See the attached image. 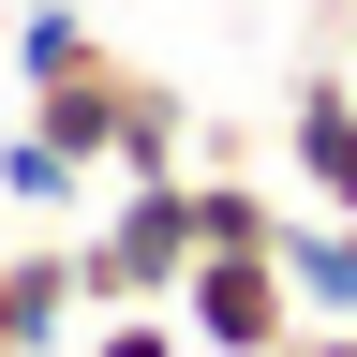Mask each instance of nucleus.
<instances>
[{
  "label": "nucleus",
  "mask_w": 357,
  "mask_h": 357,
  "mask_svg": "<svg viewBox=\"0 0 357 357\" xmlns=\"http://www.w3.org/2000/svg\"><path fill=\"white\" fill-rule=\"evenodd\" d=\"M194 178H119V208L75 238L89 268V312H178V283H194Z\"/></svg>",
  "instance_id": "f257e3e1"
},
{
  "label": "nucleus",
  "mask_w": 357,
  "mask_h": 357,
  "mask_svg": "<svg viewBox=\"0 0 357 357\" xmlns=\"http://www.w3.org/2000/svg\"><path fill=\"white\" fill-rule=\"evenodd\" d=\"M178 328H194V357H283V342L312 328V298H298V268H283V253H194Z\"/></svg>",
  "instance_id": "f03ea898"
},
{
  "label": "nucleus",
  "mask_w": 357,
  "mask_h": 357,
  "mask_svg": "<svg viewBox=\"0 0 357 357\" xmlns=\"http://www.w3.org/2000/svg\"><path fill=\"white\" fill-rule=\"evenodd\" d=\"M75 328H89L75 238H0V357H60Z\"/></svg>",
  "instance_id": "7ed1b4c3"
},
{
  "label": "nucleus",
  "mask_w": 357,
  "mask_h": 357,
  "mask_svg": "<svg viewBox=\"0 0 357 357\" xmlns=\"http://www.w3.org/2000/svg\"><path fill=\"white\" fill-rule=\"evenodd\" d=\"M119 119H134V60H119V45H105V60H75V75H45V89H30V134H45V149H75L89 178L119 164Z\"/></svg>",
  "instance_id": "20e7f679"
},
{
  "label": "nucleus",
  "mask_w": 357,
  "mask_h": 357,
  "mask_svg": "<svg viewBox=\"0 0 357 357\" xmlns=\"http://www.w3.org/2000/svg\"><path fill=\"white\" fill-rule=\"evenodd\" d=\"M283 164H298L312 208H357V75H328V60L298 75V105H283Z\"/></svg>",
  "instance_id": "39448f33"
},
{
  "label": "nucleus",
  "mask_w": 357,
  "mask_h": 357,
  "mask_svg": "<svg viewBox=\"0 0 357 357\" xmlns=\"http://www.w3.org/2000/svg\"><path fill=\"white\" fill-rule=\"evenodd\" d=\"M194 238L208 253H283V194H268L223 134H208V164H194Z\"/></svg>",
  "instance_id": "423d86ee"
},
{
  "label": "nucleus",
  "mask_w": 357,
  "mask_h": 357,
  "mask_svg": "<svg viewBox=\"0 0 357 357\" xmlns=\"http://www.w3.org/2000/svg\"><path fill=\"white\" fill-rule=\"evenodd\" d=\"M194 164H208L194 105H178L164 75H134V119H119V164H105V178H194Z\"/></svg>",
  "instance_id": "0eeeda50"
},
{
  "label": "nucleus",
  "mask_w": 357,
  "mask_h": 357,
  "mask_svg": "<svg viewBox=\"0 0 357 357\" xmlns=\"http://www.w3.org/2000/svg\"><path fill=\"white\" fill-rule=\"evenodd\" d=\"M283 268H298L312 328H357V208H312V223H283Z\"/></svg>",
  "instance_id": "6e6552de"
},
{
  "label": "nucleus",
  "mask_w": 357,
  "mask_h": 357,
  "mask_svg": "<svg viewBox=\"0 0 357 357\" xmlns=\"http://www.w3.org/2000/svg\"><path fill=\"white\" fill-rule=\"evenodd\" d=\"M0 194H15L30 223H75V208H89V164H75V149H45V134L15 119V134H0Z\"/></svg>",
  "instance_id": "1a4fd4ad"
},
{
  "label": "nucleus",
  "mask_w": 357,
  "mask_h": 357,
  "mask_svg": "<svg viewBox=\"0 0 357 357\" xmlns=\"http://www.w3.org/2000/svg\"><path fill=\"white\" fill-rule=\"evenodd\" d=\"M75 60H105V30H89L75 0H30V15H15V75L45 89V75H75Z\"/></svg>",
  "instance_id": "9d476101"
},
{
  "label": "nucleus",
  "mask_w": 357,
  "mask_h": 357,
  "mask_svg": "<svg viewBox=\"0 0 357 357\" xmlns=\"http://www.w3.org/2000/svg\"><path fill=\"white\" fill-rule=\"evenodd\" d=\"M89 357H194L178 312H89Z\"/></svg>",
  "instance_id": "9b49d317"
},
{
  "label": "nucleus",
  "mask_w": 357,
  "mask_h": 357,
  "mask_svg": "<svg viewBox=\"0 0 357 357\" xmlns=\"http://www.w3.org/2000/svg\"><path fill=\"white\" fill-rule=\"evenodd\" d=\"M283 357H357V328H298V342H283Z\"/></svg>",
  "instance_id": "f8f14e48"
}]
</instances>
